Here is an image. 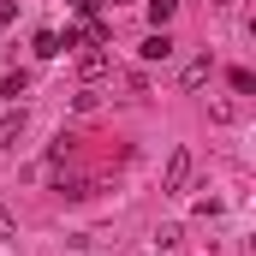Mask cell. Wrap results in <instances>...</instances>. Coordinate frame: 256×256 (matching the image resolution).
<instances>
[{
  "instance_id": "obj_9",
  "label": "cell",
  "mask_w": 256,
  "mask_h": 256,
  "mask_svg": "<svg viewBox=\"0 0 256 256\" xmlns=\"http://www.w3.org/2000/svg\"><path fill=\"white\" fill-rule=\"evenodd\" d=\"M12 18H18V6H12V0H0V30H6Z\"/></svg>"
},
{
  "instance_id": "obj_8",
  "label": "cell",
  "mask_w": 256,
  "mask_h": 256,
  "mask_svg": "<svg viewBox=\"0 0 256 256\" xmlns=\"http://www.w3.org/2000/svg\"><path fill=\"white\" fill-rule=\"evenodd\" d=\"M24 90H30V78H24V72H6V78H0V96H12V102H18Z\"/></svg>"
},
{
  "instance_id": "obj_7",
  "label": "cell",
  "mask_w": 256,
  "mask_h": 256,
  "mask_svg": "<svg viewBox=\"0 0 256 256\" xmlns=\"http://www.w3.org/2000/svg\"><path fill=\"white\" fill-rule=\"evenodd\" d=\"M202 84H208V54L185 66V90H202Z\"/></svg>"
},
{
  "instance_id": "obj_4",
  "label": "cell",
  "mask_w": 256,
  "mask_h": 256,
  "mask_svg": "<svg viewBox=\"0 0 256 256\" xmlns=\"http://www.w3.org/2000/svg\"><path fill=\"white\" fill-rule=\"evenodd\" d=\"M137 54H143V60H167V54H173V36H167V30H155V36H149Z\"/></svg>"
},
{
  "instance_id": "obj_11",
  "label": "cell",
  "mask_w": 256,
  "mask_h": 256,
  "mask_svg": "<svg viewBox=\"0 0 256 256\" xmlns=\"http://www.w3.org/2000/svg\"><path fill=\"white\" fill-rule=\"evenodd\" d=\"M72 6H78V0H72Z\"/></svg>"
},
{
  "instance_id": "obj_1",
  "label": "cell",
  "mask_w": 256,
  "mask_h": 256,
  "mask_svg": "<svg viewBox=\"0 0 256 256\" xmlns=\"http://www.w3.org/2000/svg\"><path fill=\"white\" fill-rule=\"evenodd\" d=\"M185 179H191V149H173V161H167V179H161V191H185Z\"/></svg>"
},
{
  "instance_id": "obj_5",
  "label": "cell",
  "mask_w": 256,
  "mask_h": 256,
  "mask_svg": "<svg viewBox=\"0 0 256 256\" xmlns=\"http://www.w3.org/2000/svg\"><path fill=\"white\" fill-rule=\"evenodd\" d=\"M60 54V30H36V60H54Z\"/></svg>"
},
{
  "instance_id": "obj_2",
  "label": "cell",
  "mask_w": 256,
  "mask_h": 256,
  "mask_svg": "<svg viewBox=\"0 0 256 256\" xmlns=\"http://www.w3.org/2000/svg\"><path fill=\"white\" fill-rule=\"evenodd\" d=\"M108 48H90V54H84V60H78V72H84V84H96V78H108Z\"/></svg>"
},
{
  "instance_id": "obj_3",
  "label": "cell",
  "mask_w": 256,
  "mask_h": 256,
  "mask_svg": "<svg viewBox=\"0 0 256 256\" xmlns=\"http://www.w3.org/2000/svg\"><path fill=\"white\" fill-rule=\"evenodd\" d=\"M18 137H24V108H12V114H0V143L12 149Z\"/></svg>"
},
{
  "instance_id": "obj_6",
  "label": "cell",
  "mask_w": 256,
  "mask_h": 256,
  "mask_svg": "<svg viewBox=\"0 0 256 256\" xmlns=\"http://www.w3.org/2000/svg\"><path fill=\"white\" fill-rule=\"evenodd\" d=\"M173 12H179V0H149V24H155V30H167Z\"/></svg>"
},
{
  "instance_id": "obj_10",
  "label": "cell",
  "mask_w": 256,
  "mask_h": 256,
  "mask_svg": "<svg viewBox=\"0 0 256 256\" xmlns=\"http://www.w3.org/2000/svg\"><path fill=\"white\" fill-rule=\"evenodd\" d=\"M0 238H12V220H6V208H0Z\"/></svg>"
}]
</instances>
